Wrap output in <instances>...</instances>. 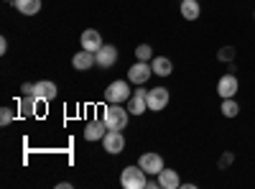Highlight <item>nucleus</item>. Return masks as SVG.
Here are the masks:
<instances>
[{
    "label": "nucleus",
    "instance_id": "1",
    "mask_svg": "<svg viewBox=\"0 0 255 189\" xmlns=\"http://www.w3.org/2000/svg\"><path fill=\"white\" fill-rule=\"evenodd\" d=\"M102 120L108 123L110 131H125L128 120H130V113H128V108H123V105L108 102V105L102 108Z\"/></svg>",
    "mask_w": 255,
    "mask_h": 189
},
{
    "label": "nucleus",
    "instance_id": "2",
    "mask_svg": "<svg viewBox=\"0 0 255 189\" xmlns=\"http://www.w3.org/2000/svg\"><path fill=\"white\" fill-rule=\"evenodd\" d=\"M148 174L143 172V166H125V169L120 172V184L125 189H145L148 187Z\"/></svg>",
    "mask_w": 255,
    "mask_h": 189
},
{
    "label": "nucleus",
    "instance_id": "3",
    "mask_svg": "<svg viewBox=\"0 0 255 189\" xmlns=\"http://www.w3.org/2000/svg\"><path fill=\"white\" fill-rule=\"evenodd\" d=\"M130 95H133L130 79H115V82H110V85H108V90H105V100L113 102V105L128 102V100H130Z\"/></svg>",
    "mask_w": 255,
    "mask_h": 189
},
{
    "label": "nucleus",
    "instance_id": "4",
    "mask_svg": "<svg viewBox=\"0 0 255 189\" xmlns=\"http://www.w3.org/2000/svg\"><path fill=\"white\" fill-rule=\"evenodd\" d=\"M153 77V67H151V61H135V64L128 69V79H130V85H145L148 79Z\"/></svg>",
    "mask_w": 255,
    "mask_h": 189
},
{
    "label": "nucleus",
    "instance_id": "5",
    "mask_svg": "<svg viewBox=\"0 0 255 189\" xmlns=\"http://www.w3.org/2000/svg\"><path fill=\"white\" fill-rule=\"evenodd\" d=\"M240 92V79L235 77V72H227L217 79V95L225 100V97H235Z\"/></svg>",
    "mask_w": 255,
    "mask_h": 189
},
{
    "label": "nucleus",
    "instance_id": "6",
    "mask_svg": "<svg viewBox=\"0 0 255 189\" xmlns=\"http://www.w3.org/2000/svg\"><path fill=\"white\" fill-rule=\"evenodd\" d=\"M138 164L143 166V172L148 174V177H158L163 169H166V164H163V156L161 154H153V151H148V154H143L140 159H138Z\"/></svg>",
    "mask_w": 255,
    "mask_h": 189
},
{
    "label": "nucleus",
    "instance_id": "7",
    "mask_svg": "<svg viewBox=\"0 0 255 189\" xmlns=\"http://www.w3.org/2000/svg\"><path fill=\"white\" fill-rule=\"evenodd\" d=\"M148 110H153V113H161L166 110V105L171 102V95H168L166 87H153V90H148Z\"/></svg>",
    "mask_w": 255,
    "mask_h": 189
},
{
    "label": "nucleus",
    "instance_id": "8",
    "mask_svg": "<svg viewBox=\"0 0 255 189\" xmlns=\"http://www.w3.org/2000/svg\"><path fill=\"white\" fill-rule=\"evenodd\" d=\"M102 149L108 151L110 156L123 154L125 151V136L120 131H108V133H105V138H102Z\"/></svg>",
    "mask_w": 255,
    "mask_h": 189
},
{
    "label": "nucleus",
    "instance_id": "9",
    "mask_svg": "<svg viewBox=\"0 0 255 189\" xmlns=\"http://www.w3.org/2000/svg\"><path fill=\"white\" fill-rule=\"evenodd\" d=\"M148 90H140V85H138V90H133V95H130V100H128V113L130 115H143L145 110H148Z\"/></svg>",
    "mask_w": 255,
    "mask_h": 189
},
{
    "label": "nucleus",
    "instance_id": "10",
    "mask_svg": "<svg viewBox=\"0 0 255 189\" xmlns=\"http://www.w3.org/2000/svg\"><path fill=\"white\" fill-rule=\"evenodd\" d=\"M79 44H82V49H87V51L97 54V51L105 46V41H102V33H100L97 28H87V31H82Z\"/></svg>",
    "mask_w": 255,
    "mask_h": 189
},
{
    "label": "nucleus",
    "instance_id": "11",
    "mask_svg": "<svg viewBox=\"0 0 255 189\" xmlns=\"http://www.w3.org/2000/svg\"><path fill=\"white\" fill-rule=\"evenodd\" d=\"M118 49L115 46H110V44H105L97 54H95V61H97V67L100 69H110V67H115L118 64Z\"/></svg>",
    "mask_w": 255,
    "mask_h": 189
},
{
    "label": "nucleus",
    "instance_id": "12",
    "mask_svg": "<svg viewBox=\"0 0 255 189\" xmlns=\"http://www.w3.org/2000/svg\"><path fill=\"white\" fill-rule=\"evenodd\" d=\"M108 131H110V128H108V123L95 118V120H90L87 125H84V141H90V143H95V141H102Z\"/></svg>",
    "mask_w": 255,
    "mask_h": 189
},
{
    "label": "nucleus",
    "instance_id": "13",
    "mask_svg": "<svg viewBox=\"0 0 255 189\" xmlns=\"http://www.w3.org/2000/svg\"><path fill=\"white\" fill-rule=\"evenodd\" d=\"M33 95H36L38 100H44V102H51V100L59 95V87H56V82H51V79H41V82H36Z\"/></svg>",
    "mask_w": 255,
    "mask_h": 189
},
{
    "label": "nucleus",
    "instance_id": "14",
    "mask_svg": "<svg viewBox=\"0 0 255 189\" xmlns=\"http://www.w3.org/2000/svg\"><path fill=\"white\" fill-rule=\"evenodd\" d=\"M95 64H97L95 54L87 51V49H82V51H77V54L72 56V67H74L77 72H87V69H92Z\"/></svg>",
    "mask_w": 255,
    "mask_h": 189
},
{
    "label": "nucleus",
    "instance_id": "15",
    "mask_svg": "<svg viewBox=\"0 0 255 189\" xmlns=\"http://www.w3.org/2000/svg\"><path fill=\"white\" fill-rule=\"evenodd\" d=\"M38 105H41V100H38L36 95H23V97L18 100V115H20V118H31V115H36Z\"/></svg>",
    "mask_w": 255,
    "mask_h": 189
},
{
    "label": "nucleus",
    "instance_id": "16",
    "mask_svg": "<svg viewBox=\"0 0 255 189\" xmlns=\"http://www.w3.org/2000/svg\"><path fill=\"white\" fill-rule=\"evenodd\" d=\"M158 187H161V189H181L179 172H174V169H163V172L158 174Z\"/></svg>",
    "mask_w": 255,
    "mask_h": 189
},
{
    "label": "nucleus",
    "instance_id": "17",
    "mask_svg": "<svg viewBox=\"0 0 255 189\" xmlns=\"http://www.w3.org/2000/svg\"><path fill=\"white\" fill-rule=\"evenodd\" d=\"M179 13L184 20H197L202 15V8H199V0H181L179 5Z\"/></svg>",
    "mask_w": 255,
    "mask_h": 189
},
{
    "label": "nucleus",
    "instance_id": "18",
    "mask_svg": "<svg viewBox=\"0 0 255 189\" xmlns=\"http://www.w3.org/2000/svg\"><path fill=\"white\" fill-rule=\"evenodd\" d=\"M151 67H153V74H158V77H168L174 72V64H171V59H168V56H153Z\"/></svg>",
    "mask_w": 255,
    "mask_h": 189
},
{
    "label": "nucleus",
    "instance_id": "19",
    "mask_svg": "<svg viewBox=\"0 0 255 189\" xmlns=\"http://www.w3.org/2000/svg\"><path fill=\"white\" fill-rule=\"evenodd\" d=\"M15 10L23 13V15H36L41 10V0H15Z\"/></svg>",
    "mask_w": 255,
    "mask_h": 189
},
{
    "label": "nucleus",
    "instance_id": "20",
    "mask_svg": "<svg viewBox=\"0 0 255 189\" xmlns=\"http://www.w3.org/2000/svg\"><path fill=\"white\" fill-rule=\"evenodd\" d=\"M220 110H222L225 118H238L240 115V102L235 97H225L222 105H220Z\"/></svg>",
    "mask_w": 255,
    "mask_h": 189
},
{
    "label": "nucleus",
    "instance_id": "21",
    "mask_svg": "<svg viewBox=\"0 0 255 189\" xmlns=\"http://www.w3.org/2000/svg\"><path fill=\"white\" fill-rule=\"evenodd\" d=\"M238 56V49L235 46H222L220 51H217V59L220 61H227V64H232V59Z\"/></svg>",
    "mask_w": 255,
    "mask_h": 189
},
{
    "label": "nucleus",
    "instance_id": "22",
    "mask_svg": "<svg viewBox=\"0 0 255 189\" xmlns=\"http://www.w3.org/2000/svg\"><path fill=\"white\" fill-rule=\"evenodd\" d=\"M135 59H140V61H151V59H153V49L148 46V44H138V46H135Z\"/></svg>",
    "mask_w": 255,
    "mask_h": 189
},
{
    "label": "nucleus",
    "instance_id": "23",
    "mask_svg": "<svg viewBox=\"0 0 255 189\" xmlns=\"http://www.w3.org/2000/svg\"><path fill=\"white\" fill-rule=\"evenodd\" d=\"M232 161H235V154H232V151H225V154L220 156V161H217V166H220V169H227V166H230Z\"/></svg>",
    "mask_w": 255,
    "mask_h": 189
},
{
    "label": "nucleus",
    "instance_id": "24",
    "mask_svg": "<svg viewBox=\"0 0 255 189\" xmlns=\"http://www.w3.org/2000/svg\"><path fill=\"white\" fill-rule=\"evenodd\" d=\"M10 120H13V110H10V108H0V125L5 128Z\"/></svg>",
    "mask_w": 255,
    "mask_h": 189
},
{
    "label": "nucleus",
    "instance_id": "25",
    "mask_svg": "<svg viewBox=\"0 0 255 189\" xmlns=\"http://www.w3.org/2000/svg\"><path fill=\"white\" fill-rule=\"evenodd\" d=\"M33 90H36L33 82H23V87H20V92H23V95H33Z\"/></svg>",
    "mask_w": 255,
    "mask_h": 189
},
{
    "label": "nucleus",
    "instance_id": "26",
    "mask_svg": "<svg viewBox=\"0 0 255 189\" xmlns=\"http://www.w3.org/2000/svg\"><path fill=\"white\" fill-rule=\"evenodd\" d=\"M148 189H161V187H158V177H153V179H148Z\"/></svg>",
    "mask_w": 255,
    "mask_h": 189
},
{
    "label": "nucleus",
    "instance_id": "27",
    "mask_svg": "<svg viewBox=\"0 0 255 189\" xmlns=\"http://www.w3.org/2000/svg\"><path fill=\"white\" fill-rule=\"evenodd\" d=\"M5 51H8V41L0 38V54H5Z\"/></svg>",
    "mask_w": 255,
    "mask_h": 189
},
{
    "label": "nucleus",
    "instance_id": "28",
    "mask_svg": "<svg viewBox=\"0 0 255 189\" xmlns=\"http://www.w3.org/2000/svg\"><path fill=\"white\" fill-rule=\"evenodd\" d=\"M56 187H59V189H72V182H59Z\"/></svg>",
    "mask_w": 255,
    "mask_h": 189
},
{
    "label": "nucleus",
    "instance_id": "29",
    "mask_svg": "<svg viewBox=\"0 0 255 189\" xmlns=\"http://www.w3.org/2000/svg\"><path fill=\"white\" fill-rule=\"evenodd\" d=\"M181 187H184V189H194L197 184H194V182H181Z\"/></svg>",
    "mask_w": 255,
    "mask_h": 189
},
{
    "label": "nucleus",
    "instance_id": "30",
    "mask_svg": "<svg viewBox=\"0 0 255 189\" xmlns=\"http://www.w3.org/2000/svg\"><path fill=\"white\" fill-rule=\"evenodd\" d=\"M5 3H15V0H5Z\"/></svg>",
    "mask_w": 255,
    "mask_h": 189
},
{
    "label": "nucleus",
    "instance_id": "31",
    "mask_svg": "<svg viewBox=\"0 0 255 189\" xmlns=\"http://www.w3.org/2000/svg\"><path fill=\"white\" fill-rule=\"evenodd\" d=\"M253 18H255V10H253Z\"/></svg>",
    "mask_w": 255,
    "mask_h": 189
}]
</instances>
